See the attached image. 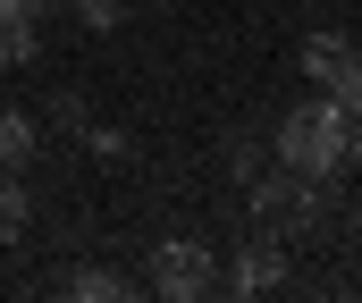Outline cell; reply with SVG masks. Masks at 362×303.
Instances as JSON below:
<instances>
[{
	"instance_id": "9",
	"label": "cell",
	"mask_w": 362,
	"mask_h": 303,
	"mask_svg": "<svg viewBox=\"0 0 362 303\" xmlns=\"http://www.w3.org/2000/svg\"><path fill=\"white\" fill-rule=\"evenodd\" d=\"M76 295H85V303H110V295H118V278H110V270H85V278H76Z\"/></svg>"
},
{
	"instance_id": "11",
	"label": "cell",
	"mask_w": 362,
	"mask_h": 303,
	"mask_svg": "<svg viewBox=\"0 0 362 303\" xmlns=\"http://www.w3.org/2000/svg\"><path fill=\"white\" fill-rule=\"evenodd\" d=\"M346 160H362V118H354V126H346Z\"/></svg>"
},
{
	"instance_id": "8",
	"label": "cell",
	"mask_w": 362,
	"mask_h": 303,
	"mask_svg": "<svg viewBox=\"0 0 362 303\" xmlns=\"http://www.w3.org/2000/svg\"><path fill=\"white\" fill-rule=\"evenodd\" d=\"M329 101L346 109V126H354V118H362V51H354V59H346V76L329 85Z\"/></svg>"
},
{
	"instance_id": "7",
	"label": "cell",
	"mask_w": 362,
	"mask_h": 303,
	"mask_svg": "<svg viewBox=\"0 0 362 303\" xmlns=\"http://www.w3.org/2000/svg\"><path fill=\"white\" fill-rule=\"evenodd\" d=\"M34 59V17H0V68Z\"/></svg>"
},
{
	"instance_id": "4",
	"label": "cell",
	"mask_w": 362,
	"mask_h": 303,
	"mask_svg": "<svg viewBox=\"0 0 362 303\" xmlns=\"http://www.w3.org/2000/svg\"><path fill=\"white\" fill-rule=\"evenodd\" d=\"M346 59H354V42H337V34H312V42H303V76H312V85H337Z\"/></svg>"
},
{
	"instance_id": "10",
	"label": "cell",
	"mask_w": 362,
	"mask_h": 303,
	"mask_svg": "<svg viewBox=\"0 0 362 303\" xmlns=\"http://www.w3.org/2000/svg\"><path fill=\"white\" fill-rule=\"evenodd\" d=\"M0 17H42V0H0Z\"/></svg>"
},
{
	"instance_id": "1",
	"label": "cell",
	"mask_w": 362,
	"mask_h": 303,
	"mask_svg": "<svg viewBox=\"0 0 362 303\" xmlns=\"http://www.w3.org/2000/svg\"><path fill=\"white\" fill-rule=\"evenodd\" d=\"M278 160L295 169V177H337L346 169V109L320 93V101H303L295 118H278Z\"/></svg>"
},
{
	"instance_id": "2",
	"label": "cell",
	"mask_w": 362,
	"mask_h": 303,
	"mask_svg": "<svg viewBox=\"0 0 362 303\" xmlns=\"http://www.w3.org/2000/svg\"><path fill=\"white\" fill-rule=\"evenodd\" d=\"M152 287L169 303H194V295H211L219 287V261L202 253V244H185V236H169L160 253H152Z\"/></svg>"
},
{
	"instance_id": "3",
	"label": "cell",
	"mask_w": 362,
	"mask_h": 303,
	"mask_svg": "<svg viewBox=\"0 0 362 303\" xmlns=\"http://www.w3.org/2000/svg\"><path fill=\"white\" fill-rule=\"evenodd\" d=\"M278 270H286V261H278V244H245V253H236V270H228V287H236V295H262V287H278Z\"/></svg>"
},
{
	"instance_id": "6",
	"label": "cell",
	"mask_w": 362,
	"mask_h": 303,
	"mask_svg": "<svg viewBox=\"0 0 362 303\" xmlns=\"http://www.w3.org/2000/svg\"><path fill=\"white\" fill-rule=\"evenodd\" d=\"M17 236H25V186L0 169V244H17Z\"/></svg>"
},
{
	"instance_id": "5",
	"label": "cell",
	"mask_w": 362,
	"mask_h": 303,
	"mask_svg": "<svg viewBox=\"0 0 362 303\" xmlns=\"http://www.w3.org/2000/svg\"><path fill=\"white\" fill-rule=\"evenodd\" d=\"M25 152H34V118L25 109H0V169H17Z\"/></svg>"
}]
</instances>
